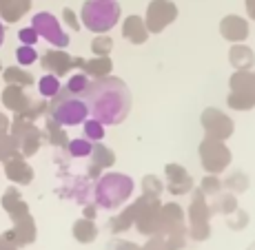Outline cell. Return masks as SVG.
Returning <instances> with one entry per match:
<instances>
[{
    "label": "cell",
    "mask_w": 255,
    "mask_h": 250,
    "mask_svg": "<svg viewBox=\"0 0 255 250\" xmlns=\"http://www.w3.org/2000/svg\"><path fill=\"white\" fill-rule=\"evenodd\" d=\"M220 33H222L224 40L229 42H244L249 36V20H244L242 16H224L222 20H220Z\"/></svg>",
    "instance_id": "4fadbf2b"
},
{
    "label": "cell",
    "mask_w": 255,
    "mask_h": 250,
    "mask_svg": "<svg viewBox=\"0 0 255 250\" xmlns=\"http://www.w3.org/2000/svg\"><path fill=\"white\" fill-rule=\"evenodd\" d=\"M89 80H87L85 73H73V76L67 80V91L69 93H76V95H82V91L87 89Z\"/></svg>",
    "instance_id": "d590c367"
},
{
    "label": "cell",
    "mask_w": 255,
    "mask_h": 250,
    "mask_svg": "<svg viewBox=\"0 0 255 250\" xmlns=\"http://www.w3.org/2000/svg\"><path fill=\"white\" fill-rule=\"evenodd\" d=\"M91 164H96V166H100V168H107V166H111L116 162V155H114V151L111 149H107L105 144H96L93 142V149H91Z\"/></svg>",
    "instance_id": "cb8c5ba5"
},
{
    "label": "cell",
    "mask_w": 255,
    "mask_h": 250,
    "mask_svg": "<svg viewBox=\"0 0 255 250\" xmlns=\"http://www.w3.org/2000/svg\"><path fill=\"white\" fill-rule=\"evenodd\" d=\"M38 91H40L42 97H53L60 93V80H58V76H53V73H47L45 78H40V82H38Z\"/></svg>",
    "instance_id": "83f0119b"
},
{
    "label": "cell",
    "mask_w": 255,
    "mask_h": 250,
    "mask_svg": "<svg viewBox=\"0 0 255 250\" xmlns=\"http://www.w3.org/2000/svg\"><path fill=\"white\" fill-rule=\"evenodd\" d=\"M133 222H135V213H133V206H129L122 215H118V217L111 219L109 226L114 233H120V230H127L129 226H133Z\"/></svg>",
    "instance_id": "4dcf8cb0"
},
{
    "label": "cell",
    "mask_w": 255,
    "mask_h": 250,
    "mask_svg": "<svg viewBox=\"0 0 255 250\" xmlns=\"http://www.w3.org/2000/svg\"><path fill=\"white\" fill-rule=\"evenodd\" d=\"M4 170H7V177L11 179V182L29 184L33 179L31 166H29L22 158H18V155H9V158L4 160Z\"/></svg>",
    "instance_id": "2e32d148"
},
{
    "label": "cell",
    "mask_w": 255,
    "mask_h": 250,
    "mask_svg": "<svg viewBox=\"0 0 255 250\" xmlns=\"http://www.w3.org/2000/svg\"><path fill=\"white\" fill-rule=\"evenodd\" d=\"M160 199H149L142 197L133 204V213H135V226L140 233L144 235H158L160 233Z\"/></svg>",
    "instance_id": "9c48e42d"
},
{
    "label": "cell",
    "mask_w": 255,
    "mask_h": 250,
    "mask_svg": "<svg viewBox=\"0 0 255 250\" xmlns=\"http://www.w3.org/2000/svg\"><path fill=\"white\" fill-rule=\"evenodd\" d=\"M29 102H31V97L24 93V86L7 84V89L2 93V104L7 106V109H11V111H16L18 115H22L24 111H27Z\"/></svg>",
    "instance_id": "ac0fdd59"
},
{
    "label": "cell",
    "mask_w": 255,
    "mask_h": 250,
    "mask_svg": "<svg viewBox=\"0 0 255 250\" xmlns=\"http://www.w3.org/2000/svg\"><path fill=\"white\" fill-rule=\"evenodd\" d=\"M178 18V7L173 0H151L146 7V18L144 24L149 33H162L171 22Z\"/></svg>",
    "instance_id": "ba28073f"
},
{
    "label": "cell",
    "mask_w": 255,
    "mask_h": 250,
    "mask_svg": "<svg viewBox=\"0 0 255 250\" xmlns=\"http://www.w3.org/2000/svg\"><path fill=\"white\" fill-rule=\"evenodd\" d=\"M122 36L131 42V45H144L149 38V29L144 24V18L140 16H129L122 24Z\"/></svg>",
    "instance_id": "e0dca14e"
},
{
    "label": "cell",
    "mask_w": 255,
    "mask_h": 250,
    "mask_svg": "<svg viewBox=\"0 0 255 250\" xmlns=\"http://www.w3.org/2000/svg\"><path fill=\"white\" fill-rule=\"evenodd\" d=\"M111 49H114V40H111L109 36H102V33L91 42V51H93V56H109Z\"/></svg>",
    "instance_id": "e575fe53"
},
{
    "label": "cell",
    "mask_w": 255,
    "mask_h": 250,
    "mask_svg": "<svg viewBox=\"0 0 255 250\" xmlns=\"http://www.w3.org/2000/svg\"><path fill=\"white\" fill-rule=\"evenodd\" d=\"M16 58H18V62H20L22 67H29V65H33V62L38 60V53H36V49H33L31 45H22V47H18Z\"/></svg>",
    "instance_id": "8d00e7d4"
},
{
    "label": "cell",
    "mask_w": 255,
    "mask_h": 250,
    "mask_svg": "<svg viewBox=\"0 0 255 250\" xmlns=\"http://www.w3.org/2000/svg\"><path fill=\"white\" fill-rule=\"evenodd\" d=\"M82 97L87 102V109L93 120L102 124H120L127 120L131 111V93L129 86L114 76L96 78L82 91Z\"/></svg>",
    "instance_id": "6da1fadb"
},
{
    "label": "cell",
    "mask_w": 255,
    "mask_h": 250,
    "mask_svg": "<svg viewBox=\"0 0 255 250\" xmlns=\"http://www.w3.org/2000/svg\"><path fill=\"white\" fill-rule=\"evenodd\" d=\"M229 84H231V93L227 97V104L235 111H251L255 106V73L249 69L235 71Z\"/></svg>",
    "instance_id": "5b68a950"
},
{
    "label": "cell",
    "mask_w": 255,
    "mask_h": 250,
    "mask_svg": "<svg viewBox=\"0 0 255 250\" xmlns=\"http://www.w3.org/2000/svg\"><path fill=\"white\" fill-rule=\"evenodd\" d=\"M4 80H7V84H16V86H31L33 84L31 73L22 71V69H13V67H9L7 71H4Z\"/></svg>",
    "instance_id": "4316f807"
},
{
    "label": "cell",
    "mask_w": 255,
    "mask_h": 250,
    "mask_svg": "<svg viewBox=\"0 0 255 250\" xmlns=\"http://www.w3.org/2000/svg\"><path fill=\"white\" fill-rule=\"evenodd\" d=\"M31 27L38 31V36L45 38V40H49L53 47L62 49V47L69 45V36L62 31L60 22H58L56 16H51V13H47V11L36 13V16H33V20H31Z\"/></svg>",
    "instance_id": "30bf717a"
},
{
    "label": "cell",
    "mask_w": 255,
    "mask_h": 250,
    "mask_svg": "<svg viewBox=\"0 0 255 250\" xmlns=\"http://www.w3.org/2000/svg\"><path fill=\"white\" fill-rule=\"evenodd\" d=\"M49 115L62 126H78L89 117V109H87V102L82 95L76 93L62 91L58 95L51 97V104H49Z\"/></svg>",
    "instance_id": "277c9868"
},
{
    "label": "cell",
    "mask_w": 255,
    "mask_h": 250,
    "mask_svg": "<svg viewBox=\"0 0 255 250\" xmlns=\"http://www.w3.org/2000/svg\"><path fill=\"white\" fill-rule=\"evenodd\" d=\"M0 69H2V65H0Z\"/></svg>",
    "instance_id": "7dc6e473"
},
{
    "label": "cell",
    "mask_w": 255,
    "mask_h": 250,
    "mask_svg": "<svg viewBox=\"0 0 255 250\" xmlns=\"http://www.w3.org/2000/svg\"><path fill=\"white\" fill-rule=\"evenodd\" d=\"M18 38H20V42L22 45H36L38 40H40V36H38V31L33 27H24V29H20L18 31Z\"/></svg>",
    "instance_id": "74e56055"
},
{
    "label": "cell",
    "mask_w": 255,
    "mask_h": 250,
    "mask_svg": "<svg viewBox=\"0 0 255 250\" xmlns=\"http://www.w3.org/2000/svg\"><path fill=\"white\" fill-rule=\"evenodd\" d=\"M2 42H4V27H2V22H0V47H2Z\"/></svg>",
    "instance_id": "bcb514c9"
},
{
    "label": "cell",
    "mask_w": 255,
    "mask_h": 250,
    "mask_svg": "<svg viewBox=\"0 0 255 250\" xmlns=\"http://www.w3.org/2000/svg\"><path fill=\"white\" fill-rule=\"evenodd\" d=\"M2 206H4V210L11 215L13 222H18V219H22V217H27V215H29L27 204L20 199V193H18V190H13V188H9L7 193H4Z\"/></svg>",
    "instance_id": "44dd1931"
},
{
    "label": "cell",
    "mask_w": 255,
    "mask_h": 250,
    "mask_svg": "<svg viewBox=\"0 0 255 250\" xmlns=\"http://www.w3.org/2000/svg\"><path fill=\"white\" fill-rule=\"evenodd\" d=\"M222 179L218 177V175H209L207 173V177L202 179V184H200V190H202L207 197H213V195H218V193H222Z\"/></svg>",
    "instance_id": "836d02e7"
},
{
    "label": "cell",
    "mask_w": 255,
    "mask_h": 250,
    "mask_svg": "<svg viewBox=\"0 0 255 250\" xmlns=\"http://www.w3.org/2000/svg\"><path fill=\"white\" fill-rule=\"evenodd\" d=\"M184 230V215L178 204H162L160 206V233L158 237L169 233Z\"/></svg>",
    "instance_id": "5bb4252c"
},
{
    "label": "cell",
    "mask_w": 255,
    "mask_h": 250,
    "mask_svg": "<svg viewBox=\"0 0 255 250\" xmlns=\"http://www.w3.org/2000/svg\"><path fill=\"white\" fill-rule=\"evenodd\" d=\"M16 144H13L11 137H4V133H0V160H7L9 155H13Z\"/></svg>",
    "instance_id": "f35d334b"
},
{
    "label": "cell",
    "mask_w": 255,
    "mask_h": 250,
    "mask_svg": "<svg viewBox=\"0 0 255 250\" xmlns=\"http://www.w3.org/2000/svg\"><path fill=\"white\" fill-rule=\"evenodd\" d=\"M229 62L235 67V71H244V69H251L255 65V53L251 47L235 42L231 51H229Z\"/></svg>",
    "instance_id": "d6986e66"
},
{
    "label": "cell",
    "mask_w": 255,
    "mask_h": 250,
    "mask_svg": "<svg viewBox=\"0 0 255 250\" xmlns=\"http://www.w3.org/2000/svg\"><path fill=\"white\" fill-rule=\"evenodd\" d=\"M211 213H220V215H231L238 208V199L233 193H218L213 195V204L209 206Z\"/></svg>",
    "instance_id": "603a6c76"
},
{
    "label": "cell",
    "mask_w": 255,
    "mask_h": 250,
    "mask_svg": "<svg viewBox=\"0 0 255 250\" xmlns=\"http://www.w3.org/2000/svg\"><path fill=\"white\" fill-rule=\"evenodd\" d=\"M85 124V137L89 142H102L105 140V124L102 122H98V120H85L82 122Z\"/></svg>",
    "instance_id": "1f68e13d"
},
{
    "label": "cell",
    "mask_w": 255,
    "mask_h": 250,
    "mask_svg": "<svg viewBox=\"0 0 255 250\" xmlns=\"http://www.w3.org/2000/svg\"><path fill=\"white\" fill-rule=\"evenodd\" d=\"M73 235H76L78 242L89 244V242H93V239H96L98 228H96V224H93L91 219H80V222L73 224Z\"/></svg>",
    "instance_id": "d4e9b609"
},
{
    "label": "cell",
    "mask_w": 255,
    "mask_h": 250,
    "mask_svg": "<svg viewBox=\"0 0 255 250\" xmlns=\"http://www.w3.org/2000/svg\"><path fill=\"white\" fill-rule=\"evenodd\" d=\"M133 193V179L125 173H107L100 175L93 188V202L100 208L114 210L120 208Z\"/></svg>",
    "instance_id": "7a4b0ae2"
},
{
    "label": "cell",
    "mask_w": 255,
    "mask_h": 250,
    "mask_svg": "<svg viewBox=\"0 0 255 250\" xmlns=\"http://www.w3.org/2000/svg\"><path fill=\"white\" fill-rule=\"evenodd\" d=\"M162 190H164L162 179H158L155 175H144V179H142V195H144V197L160 199Z\"/></svg>",
    "instance_id": "484cf974"
},
{
    "label": "cell",
    "mask_w": 255,
    "mask_h": 250,
    "mask_svg": "<svg viewBox=\"0 0 255 250\" xmlns=\"http://www.w3.org/2000/svg\"><path fill=\"white\" fill-rule=\"evenodd\" d=\"M233 215H235V219H229V226H231L233 230H238V228H244L249 224V215H247V210H240V208H235L233 210Z\"/></svg>",
    "instance_id": "ab89813d"
},
{
    "label": "cell",
    "mask_w": 255,
    "mask_h": 250,
    "mask_svg": "<svg viewBox=\"0 0 255 250\" xmlns=\"http://www.w3.org/2000/svg\"><path fill=\"white\" fill-rule=\"evenodd\" d=\"M31 7V0H2L0 2V16L9 22L20 20Z\"/></svg>",
    "instance_id": "7402d4cb"
},
{
    "label": "cell",
    "mask_w": 255,
    "mask_h": 250,
    "mask_svg": "<svg viewBox=\"0 0 255 250\" xmlns=\"http://www.w3.org/2000/svg\"><path fill=\"white\" fill-rule=\"evenodd\" d=\"M40 65L45 71L53 73V76H65V73H69L71 69L76 67V58H71L67 51L56 49V51H47L45 56L40 58Z\"/></svg>",
    "instance_id": "9a60e30c"
},
{
    "label": "cell",
    "mask_w": 255,
    "mask_h": 250,
    "mask_svg": "<svg viewBox=\"0 0 255 250\" xmlns=\"http://www.w3.org/2000/svg\"><path fill=\"white\" fill-rule=\"evenodd\" d=\"M247 13L251 20H255V0H247Z\"/></svg>",
    "instance_id": "b9f144b4"
},
{
    "label": "cell",
    "mask_w": 255,
    "mask_h": 250,
    "mask_svg": "<svg viewBox=\"0 0 255 250\" xmlns=\"http://www.w3.org/2000/svg\"><path fill=\"white\" fill-rule=\"evenodd\" d=\"M209 219H211V208H209V202H207V195L202 190H195L193 193V199H191V206H189V222H191V237L202 242V239L209 237L211 233V226H209Z\"/></svg>",
    "instance_id": "52a82bcc"
},
{
    "label": "cell",
    "mask_w": 255,
    "mask_h": 250,
    "mask_svg": "<svg viewBox=\"0 0 255 250\" xmlns=\"http://www.w3.org/2000/svg\"><path fill=\"white\" fill-rule=\"evenodd\" d=\"M7 126H9L7 117H4L2 113H0V133H4V131H7Z\"/></svg>",
    "instance_id": "f6af8a7d"
},
{
    "label": "cell",
    "mask_w": 255,
    "mask_h": 250,
    "mask_svg": "<svg viewBox=\"0 0 255 250\" xmlns=\"http://www.w3.org/2000/svg\"><path fill=\"white\" fill-rule=\"evenodd\" d=\"M93 149V142H89L87 137H80V140H71L67 144V151H69L71 158H89Z\"/></svg>",
    "instance_id": "f546056e"
},
{
    "label": "cell",
    "mask_w": 255,
    "mask_h": 250,
    "mask_svg": "<svg viewBox=\"0 0 255 250\" xmlns=\"http://www.w3.org/2000/svg\"><path fill=\"white\" fill-rule=\"evenodd\" d=\"M204 126V133L209 137H215V140H227V137L233 135V120L227 113H222L215 106H209V109L202 111V117H200Z\"/></svg>",
    "instance_id": "8fae6325"
},
{
    "label": "cell",
    "mask_w": 255,
    "mask_h": 250,
    "mask_svg": "<svg viewBox=\"0 0 255 250\" xmlns=\"http://www.w3.org/2000/svg\"><path fill=\"white\" fill-rule=\"evenodd\" d=\"M60 126L62 124H58V122L53 120L51 115L47 117V137H49V144H53V146L67 144V135H65V131H62Z\"/></svg>",
    "instance_id": "f1b7e54d"
},
{
    "label": "cell",
    "mask_w": 255,
    "mask_h": 250,
    "mask_svg": "<svg viewBox=\"0 0 255 250\" xmlns=\"http://www.w3.org/2000/svg\"><path fill=\"white\" fill-rule=\"evenodd\" d=\"M0 250H16V246H13V244H9L7 239H0Z\"/></svg>",
    "instance_id": "ee69618b"
},
{
    "label": "cell",
    "mask_w": 255,
    "mask_h": 250,
    "mask_svg": "<svg viewBox=\"0 0 255 250\" xmlns=\"http://www.w3.org/2000/svg\"><path fill=\"white\" fill-rule=\"evenodd\" d=\"M62 18H65V22L69 24V27L73 29V31H80V22H78L76 13H73L71 9H65V11H62Z\"/></svg>",
    "instance_id": "60d3db41"
},
{
    "label": "cell",
    "mask_w": 255,
    "mask_h": 250,
    "mask_svg": "<svg viewBox=\"0 0 255 250\" xmlns=\"http://www.w3.org/2000/svg\"><path fill=\"white\" fill-rule=\"evenodd\" d=\"M80 20L93 33H107L120 20V2L118 0H87L82 4Z\"/></svg>",
    "instance_id": "3957f363"
},
{
    "label": "cell",
    "mask_w": 255,
    "mask_h": 250,
    "mask_svg": "<svg viewBox=\"0 0 255 250\" xmlns=\"http://www.w3.org/2000/svg\"><path fill=\"white\" fill-rule=\"evenodd\" d=\"M118 250H140V248L133 246V244H129V242H120L118 244Z\"/></svg>",
    "instance_id": "7bdbcfd3"
},
{
    "label": "cell",
    "mask_w": 255,
    "mask_h": 250,
    "mask_svg": "<svg viewBox=\"0 0 255 250\" xmlns=\"http://www.w3.org/2000/svg\"><path fill=\"white\" fill-rule=\"evenodd\" d=\"M82 73L85 76H91V78H105L111 73V69H114V62H111L109 56H96L91 58V60H85L82 62Z\"/></svg>",
    "instance_id": "ffe728a7"
},
{
    "label": "cell",
    "mask_w": 255,
    "mask_h": 250,
    "mask_svg": "<svg viewBox=\"0 0 255 250\" xmlns=\"http://www.w3.org/2000/svg\"><path fill=\"white\" fill-rule=\"evenodd\" d=\"M222 186L229 190H233V193H244V190L249 188V177L244 173H233L224 179Z\"/></svg>",
    "instance_id": "d6a6232c"
},
{
    "label": "cell",
    "mask_w": 255,
    "mask_h": 250,
    "mask_svg": "<svg viewBox=\"0 0 255 250\" xmlns=\"http://www.w3.org/2000/svg\"><path fill=\"white\" fill-rule=\"evenodd\" d=\"M200 160H202V168L209 175H218L224 173L227 166L231 164V151L227 149L224 140L204 135L202 144H200Z\"/></svg>",
    "instance_id": "8992f818"
},
{
    "label": "cell",
    "mask_w": 255,
    "mask_h": 250,
    "mask_svg": "<svg viewBox=\"0 0 255 250\" xmlns=\"http://www.w3.org/2000/svg\"><path fill=\"white\" fill-rule=\"evenodd\" d=\"M164 173H166V190H169L173 197H180V195H186L193 190V177L186 173L184 166L180 164H166L164 166Z\"/></svg>",
    "instance_id": "7c38bea8"
}]
</instances>
